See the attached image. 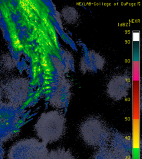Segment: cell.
<instances>
[{
    "label": "cell",
    "instance_id": "cell-1",
    "mask_svg": "<svg viewBox=\"0 0 142 159\" xmlns=\"http://www.w3.org/2000/svg\"><path fill=\"white\" fill-rule=\"evenodd\" d=\"M35 131L40 140L45 144L57 142L66 132L65 117L57 111L44 113L35 125Z\"/></svg>",
    "mask_w": 142,
    "mask_h": 159
},
{
    "label": "cell",
    "instance_id": "cell-2",
    "mask_svg": "<svg viewBox=\"0 0 142 159\" xmlns=\"http://www.w3.org/2000/svg\"><path fill=\"white\" fill-rule=\"evenodd\" d=\"M80 135L90 147L103 148L108 145L111 132L107 124L98 118H90L81 124Z\"/></svg>",
    "mask_w": 142,
    "mask_h": 159
},
{
    "label": "cell",
    "instance_id": "cell-3",
    "mask_svg": "<svg viewBox=\"0 0 142 159\" xmlns=\"http://www.w3.org/2000/svg\"><path fill=\"white\" fill-rule=\"evenodd\" d=\"M48 152L46 144L39 140L23 139L13 145L7 159H46Z\"/></svg>",
    "mask_w": 142,
    "mask_h": 159
},
{
    "label": "cell",
    "instance_id": "cell-4",
    "mask_svg": "<svg viewBox=\"0 0 142 159\" xmlns=\"http://www.w3.org/2000/svg\"><path fill=\"white\" fill-rule=\"evenodd\" d=\"M19 121L17 107L10 104L0 103V140L3 142L15 133Z\"/></svg>",
    "mask_w": 142,
    "mask_h": 159
},
{
    "label": "cell",
    "instance_id": "cell-5",
    "mask_svg": "<svg viewBox=\"0 0 142 159\" xmlns=\"http://www.w3.org/2000/svg\"><path fill=\"white\" fill-rule=\"evenodd\" d=\"M2 89L8 103L16 107L22 104L27 95L26 83L18 78L8 80L2 86Z\"/></svg>",
    "mask_w": 142,
    "mask_h": 159
},
{
    "label": "cell",
    "instance_id": "cell-6",
    "mask_svg": "<svg viewBox=\"0 0 142 159\" xmlns=\"http://www.w3.org/2000/svg\"><path fill=\"white\" fill-rule=\"evenodd\" d=\"M110 148L122 159H131L132 143L130 137L120 133L111 134L108 143Z\"/></svg>",
    "mask_w": 142,
    "mask_h": 159
},
{
    "label": "cell",
    "instance_id": "cell-7",
    "mask_svg": "<svg viewBox=\"0 0 142 159\" xmlns=\"http://www.w3.org/2000/svg\"><path fill=\"white\" fill-rule=\"evenodd\" d=\"M46 159H75V157L69 150L58 148L48 152Z\"/></svg>",
    "mask_w": 142,
    "mask_h": 159
},
{
    "label": "cell",
    "instance_id": "cell-8",
    "mask_svg": "<svg viewBox=\"0 0 142 159\" xmlns=\"http://www.w3.org/2000/svg\"><path fill=\"white\" fill-rule=\"evenodd\" d=\"M91 159H122L116 155L109 148H103L98 150Z\"/></svg>",
    "mask_w": 142,
    "mask_h": 159
},
{
    "label": "cell",
    "instance_id": "cell-9",
    "mask_svg": "<svg viewBox=\"0 0 142 159\" xmlns=\"http://www.w3.org/2000/svg\"><path fill=\"white\" fill-rule=\"evenodd\" d=\"M2 141L0 140V159H2L4 154V151L3 149L2 143Z\"/></svg>",
    "mask_w": 142,
    "mask_h": 159
},
{
    "label": "cell",
    "instance_id": "cell-10",
    "mask_svg": "<svg viewBox=\"0 0 142 159\" xmlns=\"http://www.w3.org/2000/svg\"><path fill=\"white\" fill-rule=\"evenodd\" d=\"M2 86L0 84V103L2 102Z\"/></svg>",
    "mask_w": 142,
    "mask_h": 159
}]
</instances>
